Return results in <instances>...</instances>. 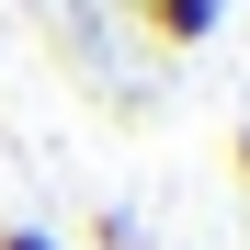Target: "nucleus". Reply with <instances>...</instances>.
Wrapping results in <instances>:
<instances>
[{"label": "nucleus", "mask_w": 250, "mask_h": 250, "mask_svg": "<svg viewBox=\"0 0 250 250\" xmlns=\"http://www.w3.org/2000/svg\"><path fill=\"white\" fill-rule=\"evenodd\" d=\"M137 12V34H159V46H205V34L228 23V0H125Z\"/></svg>", "instance_id": "obj_1"}, {"label": "nucleus", "mask_w": 250, "mask_h": 250, "mask_svg": "<svg viewBox=\"0 0 250 250\" xmlns=\"http://www.w3.org/2000/svg\"><path fill=\"white\" fill-rule=\"evenodd\" d=\"M91 250H137V216H91Z\"/></svg>", "instance_id": "obj_2"}, {"label": "nucleus", "mask_w": 250, "mask_h": 250, "mask_svg": "<svg viewBox=\"0 0 250 250\" xmlns=\"http://www.w3.org/2000/svg\"><path fill=\"white\" fill-rule=\"evenodd\" d=\"M0 250H57V239L46 228H0Z\"/></svg>", "instance_id": "obj_3"}, {"label": "nucleus", "mask_w": 250, "mask_h": 250, "mask_svg": "<svg viewBox=\"0 0 250 250\" xmlns=\"http://www.w3.org/2000/svg\"><path fill=\"white\" fill-rule=\"evenodd\" d=\"M228 159H239V182H250V125H239V148H228Z\"/></svg>", "instance_id": "obj_4"}]
</instances>
